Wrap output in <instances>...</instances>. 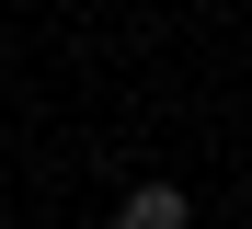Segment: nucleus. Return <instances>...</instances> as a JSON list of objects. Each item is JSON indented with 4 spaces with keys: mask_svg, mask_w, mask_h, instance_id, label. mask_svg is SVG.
<instances>
[{
    "mask_svg": "<svg viewBox=\"0 0 252 229\" xmlns=\"http://www.w3.org/2000/svg\"><path fill=\"white\" fill-rule=\"evenodd\" d=\"M115 229H195V195H184V183H126Z\"/></svg>",
    "mask_w": 252,
    "mask_h": 229,
    "instance_id": "nucleus-1",
    "label": "nucleus"
}]
</instances>
